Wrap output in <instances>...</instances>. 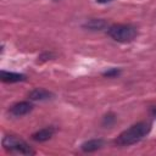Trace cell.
<instances>
[{"mask_svg": "<svg viewBox=\"0 0 156 156\" xmlns=\"http://www.w3.org/2000/svg\"><path fill=\"white\" fill-rule=\"evenodd\" d=\"M150 129H151V124L147 122L135 123V124L130 126L129 128H127L126 130H123L117 136L115 143H116V145H119V146L133 145V144L140 141L144 136H146L149 134Z\"/></svg>", "mask_w": 156, "mask_h": 156, "instance_id": "1", "label": "cell"}, {"mask_svg": "<svg viewBox=\"0 0 156 156\" xmlns=\"http://www.w3.org/2000/svg\"><path fill=\"white\" fill-rule=\"evenodd\" d=\"M107 34L116 41L129 43L136 37L138 32L130 24H112L108 27Z\"/></svg>", "mask_w": 156, "mask_h": 156, "instance_id": "2", "label": "cell"}, {"mask_svg": "<svg viewBox=\"0 0 156 156\" xmlns=\"http://www.w3.org/2000/svg\"><path fill=\"white\" fill-rule=\"evenodd\" d=\"M2 146L9 152H16L22 155H33L34 151L32 147L22 139L15 136V135H6L2 139Z\"/></svg>", "mask_w": 156, "mask_h": 156, "instance_id": "3", "label": "cell"}, {"mask_svg": "<svg viewBox=\"0 0 156 156\" xmlns=\"http://www.w3.org/2000/svg\"><path fill=\"white\" fill-rule=\"evenodd\" d=\"M33 110V105L28 101H21V102H17L11 108H10V113L16 116V117H20V116H24L27 113H29L30 111Z\"/></svg>", "mask_w": 156, "mask_h": 156, "instance_id": "4", "label": "cell"}, {"mask_svg": "<svg viewBox=\"0 0 156 156\" xmlns=\"http://www.w3.org/2000/svg\"><path fill=\"white\" fill-rule=\"evenodd\" d=\"M0 78L5 83H17V82L24 80L26 79V76L24 74H21V73H15V72L1 71L0 72Z\"/></svg>", "mask_w": 156, "mask_h": 156, "instance_id": "5", "label": "cell"}, {"mask_svg": "<svg viewBox=\"0 0 156 156\" xmlns=\"http://www.w3.org/2000/svg\"><path fill=\"white\" fill-rule=\"evenodd\" d=\"M54 134H55V128H52V127H46V128H43V129L35 132V133L32 135V139L35 140V141H46V140H49Z\"/></svg>", "mask_w": 156, "mask_h": 156, "instance_id": "6", "label": "cell"}, {"mask_svg": "<svg viewBox=\"0 0 156 156\" xmlns=\"http://www.w3.org/2000/svg\"><path fill=\"white\" fill-rule=\"evenodd\" d=\"M102 145H104V140L102 139H90L88 141H84L80 145V149L84 152H94V151L99 150Z\"/></svg>", "mask_w": 156, "mask_h": 156, "instance_id": "7", "label": "cell"}, {"mask_svg": "<svg viewBox=\"0 0 156 156\" xmlns=\"http://www.w3.org/2000/svg\"><path fill=\"white\" fill-rule=\"evenodd\" d=\"M28 96L30 100H45L51 96V93H49L48 90H45L43 88H37V89L32 90Z\"/></svg>", "mask_w": 156, "mask_h": 156, "instance_id": "8", "label": "cell"}, {"mask_svg": "<svg viewBox=\"0 0 156 156\" xmlns=\"http://www.w3.org/2000/svg\"><path fill=\"white\" fill-rule=\"evenodd\" d=\"M84 27L88 29H91V30H100L106 27V22L100 18H91L84 23Z\"/></svg>", "mask_w": 156, "mask_h": 156, "instance_id": "9", "label": "cell"}, {"mask_svg": "<svg viewBox=\"0 0 156 156\" xmlns=\"http://www.w3.org/2000/svg\"><path fill=\"white\" fill-rule=\"evenodd\" d=\"M118 73H119V71H118V69H116V68H113V69H111V71L105 72L104 74H105V76H107V77H112V76H117Z\"/></svg>", "mask_w": 156, "mask_h": 156, "instance_id": "10", "label": "cell"}, {"mask_svg": "<svg viewBox=\"0 0 156 156\" xmlns=\"http://www.w3.org/2000/svg\"><path fill=\"white\" fill-rule=\"evenodd\" d=\"M98 2H100V4H106V2H110V1H112V0H96Z\"/></svg>", "mask_w": 156, "mask_h": 156, "instance_id": "11", "label": "cell"}, {"mask_svg": "<svg viewBox=\"0 0 156 156\" xmlns=\"http://www.w3.org/2000/svg\"><path fill=\"white\" fill-rule=\"evenodd\" d=\"M154 115H156V108H155V110H154Z\"/></svg>", "mask_w": 156, "mask_h": 156, "instance_id": "12", "label": "cell"}]
</instances>
